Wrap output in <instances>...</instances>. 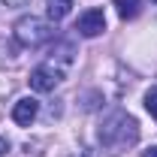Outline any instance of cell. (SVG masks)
I'll list each match as a JSON object with an SVG mask.
<instances>
[{
	"instance_id": "1",
	"label": "cell",
	"mask_w": 157,
	"mask_h": 157,
	"mask_svg": "<svg viewBox=\"0 0 157 157\" xmlns=\"http://www.w3.org/2000/svg\"><path fill=\"white\" fill-rule=\"evenodd\" d=\"M100 142H103V148L112 151V154L127 151L130 145L139 142V124H136V118L127 115V112H112V115L103 121V127H100Z\"/></svg>"
},
{
	"instance_id": "2",
	"label": "cell",
	"mask_w": 157,
	"mask_h": 157,
	"mask_svg": "<svg viewBox=\"0 0 157 157\" xmlns=\"http://www.w3.org/2000/svg\"><path fill=\"white\" fill-rule=\"evenodd\" d=\"M52 36H55V24L45 21V18L24 15V18L15 21V39H18L21 45H27V48H36L42 42H48Z\"/></svg>"
},
{
	"instance_id": "3",
	"label": "cell",
	"mask_w": 157,
	"mask_h": 157,
	"mask_svg": "<svg viewBox=\"0 0 157 157\" xmlns=\"http://www.w3.org/2000/svg\"><path fill=\"white\" fill-rule=\"evenodd\" d=\"M60 78H63V70H58L55 63H42V67H36L33 73H30V88L33 91H39V94H45V91H55L60 85Z\"/></svg>"
},
{
	"instance_id": "4",
	"label": "cell",
	"mask_w": 157,
	"mask_h": 157,
	"mask_svg": "<svg viewBox=\"0 0 157 157\" xmlns=\"http://www.w3.org/2000/svg\"><path fill=\"white\" fill-rule=\"evenodd\" d=\"M76 30L82 33V36H100L103 30H106V12L103 9H88L82 18L76 21Z\"/></svg>"
},
{
	"instance_id": "5",
	"label": "cell",
	"mask_w": 157,
	"mask_h": 157,
	"mask_svg": "<svg viewBox=\"0 0 157 157\" xmlns=\"http://www.w3.org/2000/svg\"><path fill=\"white\" fill-rule=\"evenodd\" d=\"M39 112V103L33 97H21L15 106H12V121L18 124V127H30L33 124V118Z\"/></svg>"
},
{
	"instance_id": "6",
	"label": "cell",
	"mask_w": 157,
	"mask_h": 157,
	"mask_svg": "<svg viewBox=\"0 0 157 157\" xmlns=\"http://www.w3.org/2000/svg\"><path fill=\"white\" fill-rule=\"evenodd\" d=\"M70 9H73V0H45V15H48V21L67 18Z\"/></svg>"
},
{
	"instance_id": "7",
	"label": "cell",
	"mask_w": 157,
	"mask_h": 157,
	"mask_svg": "<svg viewBox=\"0 0 157 157\" xmlns=\"http://www.w3.org/2000/svg\"><path fill=\"white\" fill-rule=\"evenodd\" d=\"M115 9L121 18H136L139 15V0H115Z\"/></svg>"
},
{
	"instance_id": "8",
	"label": "cell",
	"mask_w": 157,
	"mask_h": 157,
	"mask_svg": "<svg viewBox=\"0 0 157 157\" xmlns=\"http://www.w3.org/2000/svg\"><path fill=\"white\" fill-rule=\"evenodd\" d=\"M145 109H148L151 118H157V88H151V91L145 94Z\"/></svg>"
},
{
	"instance_id": "9",
	"label": "cell",
	"mask_w": 157,
	"mask_h": 157,
	"mask_svg": "<svg viewBox=\"0 0 157 157\" xmlns=\"http://www.w3.org/2000/svg\"><path fill=\"white\" fill-rule=\"evenodd\" d=\"M0 3H6V6H27L30 0H0Z\"/></svg>"
},
{
	"instance_id": "10",
	"label": "cell",
	"mask_w": 157,
	"mask_h": 157,
	"mask_svg": "<svg viewBox=\"0 0 157 157\" xmlns=\"http://www.w3.org/2000/svg\"><path fill=\"white\" fill-rule=\"evenodd\" d=\"M6 151H9V142H6V139L0 136V154H6Z\"/></svg>"
},
{
	"instance_id": "11",
	"label": "cell",
	"mask_w": 157,
	"mask_h": 157,
	"mask_svg": "<svg viewBox=\"0 0 157 157\" xmlns=\"http://www.w3.org/2000/svg\"><path fill=\"white\" fill-rule=\"evenodd\" d=\"M142 157H157V145H151V148H148V151H145Z\"/></svg>"
}]
</instances>
